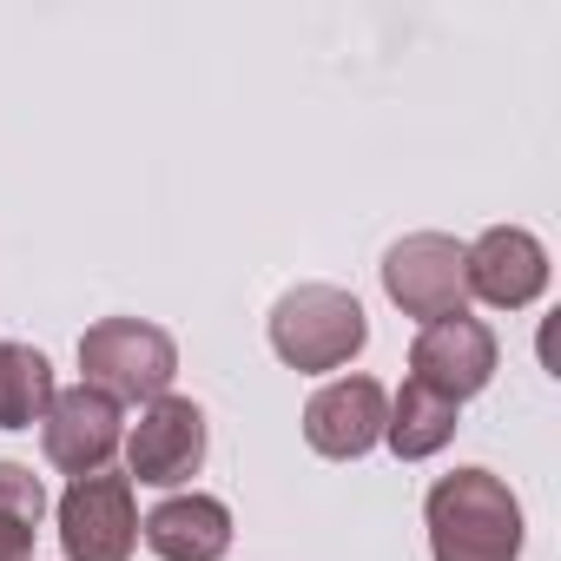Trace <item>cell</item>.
I'll use <instances>...</instances> for the list:
<instances>
[{
  "label": "cell",
  "mask_w": 561,
  "mask_h": 561,
  "mask_svg": "<svg viewBox=\"0 0 561 561\" xmlns=\"http://www.w3.org/2000/svg\"><path fill=\"white\" fill-rule=\"evenodd\" d=\"M41 443H47V462L73 482V476H100L119 449H126V403H113L106 390L93 383H73L54 397L47 423H41Z\"/></svg>",
  "instance_id": "8"
},
{
  "label": "cell",
  "mask_w": 561,
  "mask_h": 561,
  "mask_svg": "<svg viewBox=\"0 0 561 561\" xmlns=\"http://www.w3.org/2000/svg\"><path fill=\"white\" fill-rule=\"evenodd\" d=\"M60 383H54V364L47 351L34 344H0V430H34L47 423Z\"/></svg>",
  "instance_id": "13"
},
{
  "label": "cell",
  "mask_w": 561,
  "mask_h": 561,
  "mask_svg": "<svg viewBox=\"0 0 561 561\" xmlns=\"http://www.w3.org/2000/svg\"><path fill=\"white\" fill-rule=\"evenodd\" d=\"M456 430H462V403H449V397L423 390L416 377H403V390L390 397V416H383L390 456L397 462H430V456H443L456 443Z\"/></svg>",
  "instance_id": "12"
},
{
  "label": "cell",
  "mask_w": 561,
  "mask_h": 561,
  "mask_svg": "<svg viewBox=\"0 0 561 561\" xmlns=\"http://www.w3.org/2000/svg\"><path fill=\"white\" fill-rule=\"evenodd\" d=\"M80 370L93 390H106L113 403H159L172 397V377H179V344L172 331L146 324V318H100L87 337H80Z\"/></svg>",
  "instance_id": "3"
},
{
  "label": "cell",
  "mask_w": 561,
  "mask_h": 561,
  "mask_svg": "<svg viewBox=\"0 0 561 561\" xmlns=\"http://www.w3.org/2000/svg\"><path fill=\"white\" fill-rule=\"evenodd\" d=\"M370 344V318L344 285H291L271 305V351L298 377H324L357 364Z\"/></svg>",
  "instance_id": "2"
},
{
  "label": "cell",
  "mask_w": 561,
  "mask_h": 561,
  "mask_svg": "<svg viewBox=\"0 0 561 561\" xmlns=\"http://www.w3.org/2000/svg\"><path fill=\"white\" fill-rule=\"evenodd\" d=\"M495 331L482 324V318H469V311H456V318H436V324H423L416 331V344H410V377L423 383V390H436V397H449V403H469V397H482L489 383H495Z\"/></svg>",
  "instance_id": "7"
},
{
  "label": "cell",
  "mask_w": 561,
  "mask_h": 561,
  "mask_svg": "<svg viewBox=\"0 0 561 561\" xmlns=\"http://www.w3.org/2000/svg\"><path fill=\"white\" fill-rule=\"evenodd\" d=\"M47 515V489L34 469L0 462V561H34V535Z\"/></svg>",
  "instance_id": "14"
},
{
  "label": "cell",
  "mask_w": 561,
  "mask_h": 561,
  "mask_svg": "<svg viewBox=\"0 0 561 561\" xmlns=\"http://www.w3.org/2000/svg\"><path fill=\"white\" fill-rule=\"evenodd\" d=\"M383 298L416 318V324H436V318H456L469 311V285H462V244L449 231H410L383 251Z\"/></svg>",
  "instance_id": "4"
},
{
  "label": "cell",
  "mask_w": 561,
  "mask_h": 561,
  "mask_svg": "<svg viewBox=\"0 0 561 561\" xmlns=\"http://www.w3.org/2000/svg\"><path fill=\"white\" fill-rule=\"evenodd\" d=\"M383 416H390V390L377 377H331L311 403H305V443L331 462H357L383 443Z\"/></svg>",
  "instance_id": "10"
},
{
  "label": "cell",
  "mask_w": 561,
  "mask_h": 561,
  "mask_svg": "<svg viewBox=\"0 0 561 561\" xmlns=\"http://www.w3.org/2000/svg\"><path fill=\"white\" fill-rule=\"evenodd\" d=\"M423 528H430V561H515L528 528L522 502L495 469H449L423 495Z\"/></svg>",
  "instance_id": "1"
},
{
  "label": "cell",
  "mask_w": 561,
  "mask_h": 561,
  "mask_svg": "<svg viewBox=\"0 0 561 561\" xmlns=\"http://www.w3.org/2000/svg\"><path fill=\"white\" fill-rule=\"evenodd\" d=\"M54 515H60L67 561H133V548H139V502H133V482L113 469L73 476Z\"/></svg>",
  "instance_id": "5"
},
{
  "label": "cell",
  "mask_w": 561,
  "mask_h": 561,
  "mask_svg": "<svg viewBox=\"0 0 561 561\" xmlns=\"http://www.w3.org/2000/svg\"><path fill=\"white\" fill-rule=\"evenodd\" d=\"M462 285L489 311H528L548 291V244L522 225H489L476 244H462Z\"/></svg>",
  "instance_id": "9"
},
{
  "label": "cell",
  "mask_w": 561,
  "mask_h": 561,
  "mask_svg": "<svg viewBox=\"0 0 561 561\" xmlns=\"http://www.w3.org/2000/svg\"><path fill=\"white\" fill-rule=\"evenodd\" d=\"M205 469V410L192 397H159L126 430V482L185 489Z\"/></svg>",
  "instance_id": "6"
},
{
  "label": "cell",
  "mask_w": 561,
  "mask_h": 561,
  "mask_svg": "<svg viewBox=\"0 0 561 561\" xmlns=\"http://www.w3.org/2000/svg\"><path fill=\"white\" fill-rule=\"evenodd\" d=\"M139 541H146L159 561H225V554H231V508H225L218 495L179 489V495H165V502L139 522Z\"/></svg>",
  "instance_id": "11"
}]
</instances>
